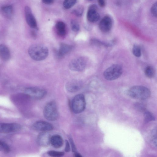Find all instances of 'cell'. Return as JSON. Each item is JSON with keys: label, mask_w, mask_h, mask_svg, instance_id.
I'll return each mask as SVG.
<instances>
[{"label": "cell", "mask_w": 157, "mask_h": 157, "mask_svg": "<svg viewBox=\"0 0 157 157\" xmlns=\"http://www.w3.org/2000/svg\"><path fill=\"white\" fill-rule=\"evenodd\" d=\"M21 128V125L17 123H0V133H9L17 131Z\"/></svg>", "instance_id": "cell-8"}, {"label": "cell", "mask_w": 157, "mask_h": 157, "mask_svg": "<svg viewBox=\"0 0 157 157\" xmlns=\"http://www.w3.org/2000/svg\"><path fill=\"white\" fill-rule=\"evenodd\" d=\"M56 27L58 34L61 36H64L66 33V26L64 23L58 21L56 24Z\"/></svg>", "instance_id": "cell-18"}, {"label": "cell", "mask_w": 157, "mask_h": 157, "mask_svg": "<svg viewBox=\"0 0 157 157\" xmlns=\"http://www.w3.org/2000/svg\"><path fill=\"white\" fill-rule=\"evenodd\" d=\"M50 134L47 132H43L38 135L37 141L38 144L42 147H47L50 144Z\"/></svg>", "instance_id": "cell-11"}, {"label": "cell", "mask_w": 157, "mask_h": 157, "mask_svg": "<svg viewBox=\"0 0 157 157\" xmlns=\"http://www.w3.org/2000/svg\"><path fill=\"white\" fill-rule=\"evenodd\" d=\"M25 19L28 24L32 28H36V21L30 7L26 6L25 8Z\"/></svg>", "instance_id": "cell-12"}, {"label": "cell", "mask_w": 157, "mask_h": 157, "mask_svg": "<svg viewBox=\"0 0 157 157\" xmlns=\"http://www.w3.org/2000/svg\"><path fill=\"white\" fill-rule=\"evenodd\" d=\"M33 128L36 130L42 132H47L52 130L53 129V126L52 124L42 121L35 122L33 125Z\"/></svg>", "instance_id": "cell-9"}, {"label": "cell", "mask_w": 157, "mask_h": 157, "mask_svg": "<svg viewBox=\"0 0 157 157\" xmlns=\"http://www.w3.org/2000/svg\"><path fill=\"white\" fill-rule=\"evenodd\" d=\"M132 52L135 56L137 57H139L141 55L140 48L138 46L135 45L132 49Z\"/></svg>", "instance_id": "cell-26"}, {"label": "cell", "mask_w": 157, "mask_h": 157, "mask_svg": "<svg viewBox=\"0 0 157 157\" xmlns=\"http://www.w3.org/2000/svg\"><path fill=\"white\" fill-rule=\"evenodd\" d=\"M157 2H155L153 4L151 9L152 14L153 16L155 17H156L157 16Z\"/></svg>", "instance_id": "cell-28"}, {"label": "cell", "mask_w": 157, "mask_h": 157, "mask_svg": "<svg viewBox=\"0 0 157 157\" xmlns=\"http://www.w3.org/2000/svg\"><path fill=\"white\" fill-rule=\"evenodd\" d=\"M10 52L7 47L4 44H0V57L3 60H7L10 57Z\"/></svg>", "instance_id": "cell-16"}, {"label": "cell", "mask_w": 157, "mask_h": 157, "mask_svg": "<svg viewBox=\"0 0 157 157\" xmlns=\"http://www.w3.org/2000/svg\"><path fill=\"white\" fill-rule=\"evenodd\" d=\"M29 54L34 60L40 61L44 60L47 57L48 50L46 46L42 44H35L29 48Z\"/></svg>", "instance_id": "cell-1"}, {"label": "cell", "mask_w": 157, "mask_h": 157, "mask_svg": "<svg viewBox=\"0 0 157 157\" xmlns=\"http://www.w3.org/2000/svg\"><path fill=\"white\" fill-rule=\"evenodd\" d=\"M63 141L62 137L59 135H54L51 137L50 144L55 148H59L63 145Z\"/></svg>", "instance_id": "cell-15"}, {"label": "cell", "mask_w": 157, "mask_h": 157, "mask_svg": "<svg viewBox=\"0 0 157 157\" xmlns=\"http://www.w3.org/2000/svg\"><path fill=\"white\" fill-rule=\"evenodd\" d=\"M48 153L50 156L54 157H62L64 155V153L63 152L54 151H48Z\"/></svg>", "instance_id": "cell-24"}, {"label": "cell", "mask_w": 157, "mask_h": 157, "mask_svg": "<svg viewBox=\"0 0 157 157\" xmlns=\"http://www.w3.org/2000/svg\"><path fill=\"white\" fill-rule=\"evenodd\" d=\"M135 106L136 108L139 110L143 111L144 109V105L140 103H137L136 104Z\"/></svg>", "instance_id": "cell-29"}, {"label": "cell", "mask_w": 157, "mask_h": 157, "mask_svg": "<svg viewBox=\"0 0 157 157\" xmlns=\"http://www.w3.org/2000/svg\"><path fill=\"white\" fill-rule=\"evenodd\" d=\"M24 92L26 94L36 99L43 98L46 94V91L45 90L38 87L26 88L24 90Z\"/></svg>", "instance_id": "cell-6"}, {"label": "cell", "mask_w": 157, "mask_h": 157, "mask_svg": "<svg viewBox=\"0 0 157 157\" xmlns=\"http://www.w3.org/2000/svg\"><path fill=\"white\" fill-rule=\"evenodd\" d=\"M81 81L74 79L70 81L67 83L66 85L67 90L69 91L75 92L79 90L82 86Z\"/></svg>", "instance_id": "cell-14"}, {"label": "cell", "mask_w": 157, "mask_h": 157, "mask_svg": "<svg viewBox=\"0 0 157 157\" xmlns=\"http://www.w3.org/2000/svg\"><path fill=\"white\" fill-rule=\"evenodd\" d=\"M71 105L72 110L75 113H78L83 111L86 106L84 95L82 94L76 95L72 100Z\"/></svg>", "instance_id": "cell-5"}, {"label": "cell", "mask_w": 157, "mask_h": 157, "mask_svg": "<svg viewBox=\"0 0 157 157\" xmlns=\"http://www.w3.org/2000/svg\"><path fill=\"white\" fill-rule=\"evenodd\" d=\"M144 121L146 122L155 120V118L153 115L148 111H146L144 112Z\"/></svg>", "instance_id": "cell-22"}, {"label": "cell", "mask_w": 157, "mask_h": 157, "mask_svg": "<svg viewBox=\"0 0 157 157\" xmlns=\"http://www.w3.org/2000/svg\"><path fill=\"white\" fill-rule=\"evenodd\" d=\"M43 112L45 118L49 121H55L58 117L59 113L57 106L54 101H50L46 105Z\"/></svg>", "instance_id": "cell-3"}, {"label": "cell", "mask_w": 157, "mask_h": 157, "mask_svg": "<svg viewBox=\"0 0 157 157\" xmlns=\"http://www.w3.org/2000/svg\"><path fill=\"white\" fill-rule=\"evenodd\" d=\"M86 65L85 59L82 57H79L72 59L69 63V67L71 70L79 72L83 71Z\"/></svg>", "instance_id": "cell-7"}, {"label": "cell", "mask_w": 157, "mask_h": 157, "mask_svg": "<svg viewBox=\"0 0 157 157\" xmlns=\"http://www.w3.org/2000/svg\"><path fill=\"white\" fill-rule=\"evenodd\" d=\"M71 29L74 32L78 31L79 29V25L78 23L74 20H72L71 23Z\"/></svg>", "instance_id": "cell-25"}, {"label": "cell", "mask_w": 157, "mask_h": 157, "mask_svg": "<svg viewBox=\"0 0 157 157\" xmlns=\"http://www.w3.org/2000/svg\"><path fill=\"white\" fill-rule=\"evenodd\" d=\"M122 73L121 67L118 64H114L108 68L104 71V76L108 80H113L119 78Z\"/></svg>", "instance_id": "cell-4"}, {"label": "cell", "mask_w": 157, "mask_h": 157, "mask_svg": "<svg viewBox=\"0 0 157 157\" xmlns=\"http://www.w3.org/2000/svg\"><path fill=\"white\" fill-rule=\"evenodd\" d=\"M87 17L88 20L92 22H96L99 20L100 15L98 12L96 5H93L90 6L87 12Z\"/></svg>", "instance_id": "cell-10"}, {"label": "cell", "mask_w": 157, "mask_h": 157, "mask_svg": "<svg viewBox=\"0 0 157 157\" xmlns=\"http://www.w3.org/2000/svg\"><path fill=\"white\" fill-rule=\"evenodd\" d=\"M43 2L46 4H50L52 3L54 0H42Z\"/></svg>", "instance_id": "cell-33"}, {"label": "cell", "mask_w": 157, "mask_h": 157, "mask_svg": "<svg viewBox=\"0 0 157 157\" xmlns=\"http://www.w3.org/2000/svg\"><path fill=\"white\" fill-rule=\"evenodd\" d=\"M72 46L68 44L64 43H61L60 44L58 55L59 56H62L66 55L71 50Z\"/></svg>", "instance_id": "cell-17"}, {"label": "cell", "mask_w": 157, "mask_h": 157, "mask_svg": "<svg viewBox=\"0 0 157 157\" xmlns=\"http://www.w3.org/2000/svg\"><path fill=\"white\" fill-rule=\"evenodd\" d=\"M70 148L69 144L67 141L66 140L65 151L67 152H68L70 151Z\"/></svg>", "instance_id": "cell-30"}, {"label": "cell", "mask_w": 157, "mask_h": 157, "mask_svg": "<svg viewBox=\"0 0 157 157\" xmlns=\"http://www.w3.org/2000/svg\"><path fill=\"white\" fill-rule=\"evenodd\" d=\"M145 74L149 78H152L155 75V70L154 68L151 66L146 67L145 70Z\"/></svg>", "instance_id": "cell-20"}, {"label": "cell", "mask_w": 157, "mask_h": 157, "mask_svg": "<svg viewBox=\"0 0 157 157\" xmlns=\"http://www.w3.org/2000/svg\"><path fill=\"white\" fill-rule=\"evenodd\" d=\"M83 11V7L81 6H79L74 10L73 13L77 16L80 17L82 15Z\"/></svg>", "instance_id": "cell-27"}, {"label": "cell", "mask_w": 157, "mask_h": 157, "mask_svg": "<svg viewBox=\"0 0 157 157\" xmlns=\"http://www.w3.org/2000/svg\"><path fill=\"white\" fill-rule=\"evenodd\" d=\"M128 95L137 99L144 100L151 95V92L147 88L142 86H136L130 88L128 91Z\"/></svg>", "instance_id": "cell-2"}, {"label": "cell", "mask_w": 157, "mask_h": 157, "mask_svg": "<svg viewBox=\"0 0 157 157\" xmlns=\"http://www.w3.org/2000/svg\"></svg>", "instance_id": "cell-35"}, {"label": "cell", "mask_w": 157, "mask_h": 157, "mask_svg": "<svg viewBox=\"0 0 157 157\" xmlns=\"http://www.w3.org/2000/svg\"><path fill=\"white\" fill-rule=\"evenodd\" d=\"M76 0H64L63 2L64 7L68 9L74 6L76 3Z\"/></svg>", "instance_id": "cell-23"}, {"label": "cell", "mask_w": 157, "mask_h": 157, "mask_svg": "<svg viewBox=\"0 0 157 157\" xmlns=\"http://www.w3.org/2000/svg\"><path fill=\"white\" fill-rule=\"evenodd\" d=\"M99 5L101 7H103L105 5V0H98Z\"/></svg>", "instance_id": "cell-31"}, {"label": "cell", "mask_w": 157, "mask_h": 157, "mask_svg": "<svg viewBox=\"0 0 157 157\" xmlns=\"http://www.w3.org/2000/svg\"><path fill=\"white\" fill-rule=\"evenodd\" d=\"M70 142H71V145L72 146V150L73 151V152H74L75 153L76 151V147H75V145L73 142V140H72V139H70Z\"/></svg>", "instance_id": "cell-32"}, {"label": "cell", "mask_w": 157, "mask_h": 157, "mask_svg": "<svg viewBox=\"0 0 157 157\" xmlns=\"http://www.w3.org/2000/svg\"><path fill=\"white\" fill-rule=\"evenodd\" d=\"M75 156L76 157H81L82 156L81 155L77 153H75Z\"/></svg>", "instance_id": "cell-34"}, {"label": "cell", "mask_w": 157, "mask_h": 157, "mask_svg": "<svg viewBox=\"0 0 157 157\" xmlns=\"http://www.w3.org/2000/svg\"><path fill=\"white\" fill-rule=\"evenodd\" d=\"M1 10L3 13L7 17L10 16L13 12V7L12 6H6L2 7Z\"/></svg>", "instance_id": "cell-19"}, {"label": "cell", "mask_w": 157, "mask_h": 157, "mask_svg": "<svg viewBox=\"0 0 157 157\" xmlns=\"http://www.w3.org/2000/svg\"><path fill=\"white\" fill-rule=\"evenodd\" d=\"M9 146L5 142L0 140V151H2L5 153H8L10 151Z\"/></svg>", "instance_id": "cell-21"}, {"label": "cell", "mask_w": 157, "mask_h": 157, "mask_svg": "<svg viewBox=\"0 0 157 157\" xmlns=\"http://www.w3.org/2000/svg\"><path fill=\"white\" fill-rule=\"evenodd\" d=\"M112 26V21L111 18L108 16L104 17L100 21L99 27L103 32H108L111 29Z\"/></svg>", "instance_id": "cell-13"}]
</instances>
